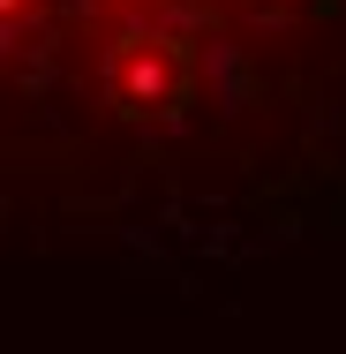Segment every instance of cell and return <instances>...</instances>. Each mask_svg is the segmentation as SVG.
Masks as SVG:
<instances>
[{"instance_id": "1", "label": "cell", "mask_w": 346, "mask_h": 354, "mask_svg": "<svg viewBox=\"0 0 346 354\" xmlns=\"http://www.w3.org/2000/svg\"><path fill=\"white\" fill-rule=\"evenodd\" d=\"M346 38V0H0V53L61 113L128 143L271 106Z\"/></svg>"}]
</instances>
